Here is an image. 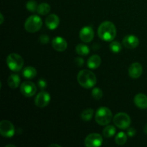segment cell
<instances>
[{
    "mask_svg": "<svg viewBox=\"0 0 147 147\" xmlns=\"http://www.w3.org/2000/svg\"><path fill=\"white\" fill-rule=\"evenodd\" d=\"M0 18H1V20H0V24H2L3 22H4V16H3V14H0Z\"/></svg>",
    "mask_w": 147,
    "mask_h": 147,
    "instance_id": "obj_32",
    "label": "cell"
},
{
    "mask_svg": "<svg viewBox=\"0 0 147 147\" xmlns=\"http://www.w3.org/2000/svg\"><path fill=\"white\" fill-rule=\"evenodd\" d=\"M16 147L15 145H13V144H9V145H7L5 147Z\"/></svg>",
    "mask_w": 147,
    "mask_h": 147,
    "instance_id": "obj_35",
    "label": "cell"
},
{
    "mask_svg": "<svg viewBox=\"0 0 147 147\" xmlns=\"http://www.w3.org/2000/svg\"><path fill=\"white\" fill-rule=\"evenodd\" d=\"M79 36H80V40L84 42H90L94 37V31L91 27L86 26L80 30Z\"/></svg>",
    "mask_w": 147,
    "mask_h": 147,
    "instance_id": "obj_11",
    "label": "cell"
},
{
    "mask_svg": "<svg viewBox=\"0 0 147 147\" xmlns=\"http://www.w3.org/2000/svg\"><path fill=\"white\" fill-rule=\"evenodd\" d=\"M60 24V19L58 16L55 14H51L47 17L45 20V24L50 30H55Z\"/></svg>",
    "mask_w": 147,
    "mask_h": 147,
    "instance_id": "obj_15",
    "label": "cell"
},
{
    "mask_svg": "<svg viewBox=\"0 0 147 147\" xmlns=\"http://www.w3.org/2000/svg\"><path fill=\"white\" fill-rule=\"evenodd\" d=\"M92 97L95 99V100H100V99L102 98L103 96V91L100 88H95L93 89L91 92Z\"/></svg>",
    "mask_w": 147,
    "mask_h": 147,
    "instance_id": "obj_27",
    "label": "cell"
},
{
    "mask_svg": "<svg viewBox=\"0 0 147 147\" xmlns=\"http://www.w3.org/2000/svg\"><path fill=\"white\" fill-rule=\"evenodd\" d=\"M116 128L115 126H112V125H109L106 126L103 131V136L106 138H111L113 137L116 134Z\"/></svg>",
    "mask_w": 147,
    "mask_h": 147,
    "instance_id": "obj_22",
    "label": "cell"
},
{
    "mask_svg": "<svg viewBox=\"0 0 147 147\" xmlns=\"http://www.w3.org/2000/svg\"><path fill=\"white\" fill-rule=\"evenodd\" d=\"M100 63H101V58L100 56L98 55H93L90 56L88 60L87 65L90 69L95 70L100 66Z\"/></svg>",
    "mask_w": 147,
    "mask_h": 147,
    "instance_id": "obj_17",
    "label": "cell"
},
{
    "mask_svg": "<svg viewBox=\"0 0 147 147\" xmlns=\"http://www.w3.org/2000/svg\"><path fill=\"white\" fill-rule=\"evenodd\" d=\"M136 107L141 109H147V96L144 93H138L134 99Z\"/></svg>",
    "mask_w": 147,
    "mask_h": 147,
    "instance_id": "obj_16",
    "label": "cell"
},
{
    "mask_svg": "<svg viewBox=\"0 0 147 147\" xmlns=\"http://www.w3.org/2000/svg\"><path fill=\"white\" fill-rule=\"evenodd\" d=\"M84 143L87 147H98L103 144V138L99 134H90L85 139Z\"/></svg>",
    "mask_w": 147,
    "mask_h": 147,
    "instance_id": "obj_8",
    "label": "cell"
},
{
    "mask_svg": "<svg viewBox=\"0 0 147 147\" xmlns=\"http://www.w3.org/2000/svg\"><path fill=\"white\" fill-rule=\"evenodd\" d=\"M109 48H110L111 50L114 53H119V52L121 51L122 50L121 45V43H119V42L117 41L112 42L109 45Z\"/></svg>",
    "mask_w": 147,
    "mask_h": 147,
    "instance_id": "obj_26",
    "label": "cell"
},
{
    "mask_svg": "<svg viewBox=\"0 0 147 147\" xmlns=\"http://www.w3.org/2000/svg\"><path fill=\"white\" fill-rule=\"evenodd\" d=\"M123 44L125 47L128 49H134L138 47L139 44V40L136 36L132 35H127L124 37L123 40Z\"/></svg>",
    "mask_w": 147,
    "mask_h": 147,
    "instance_id": "obj_14",
    "label": "cell"
},
{
    "mask_svg": "<svg viewBox=\"0 0 147 147\" xmlns=\"http://www.w3.org/2000/svg\"><path fill=\"white\" fill-rule=\"evenodd\" d=\"M98 37L106 42H111L116 36V28L115 24L110 21L102 22L98 29Z\"/></svg>",
    "mask_w": 147,
    "mask_h": 147,
    "instance_id": "obj_1",
    "label": "cell"
},
{
    "mask_svg": "<svg viewBox=\"0 0 147 147\" xmlns=\"http://www.w3.org/2000/svg\"><path fill=\"white\" fill-rule=\"evenodd\" d=\"M143 73V67L139 63H134L129 66V75L131 78L137 79L140 77Z\"/></svg>",
    "mask_w": 147,
    "mask_h": 147,
    "instance_id": "obj_12",
    "label": "cell"
},
{
    "mask_svg": "<svg viewBox=\"0 0 147 147\" xmlns=\"http://www.w3.org/2000/svg\"><path fill=\"white\" fill-rule=\"evenodd\" d=\"M136 131L134 128H129L127 130V135L129 137H134L136 135Z\"/></svg>",
    "mask_w": 147,
    "mask_h": 147,
    "instance_id": "obj_30",
    "label": "cell"
},
{
    "mask_svg": "<svg viewBox=\"0 0 147 147\" xmlns=\"http://www.w3.org/2000/svg\"><path fill=\"white\" fill-rule=\"evenodd\" d=\"M7 64L11 71L19 72L22 69L24 60L19 54L11 53L7 57Z\"/></svg>",
    "mask_w": 147,
    "mask_h": 147,
    "instance_id": "obj_4",
    "label": "cell"
},
{
    "mask_svg": "<svg viewBox=\"0 0 147 147\" xmlns=\"http://www.w3.org/2000/svg\"><path fill=\"white\" fill-rule=\"evenodd\" d=\"M75 63H76V64L77 65L78 67H81V66H83V64H84V60L80 57H76V60H75Z\"/></svg>",
    "mask_w": 147,
    "mask_h": 147,
    "instance_id": "obj_31",
    "label": "cell"
},
{
    "mask_svg": "<svg viewBox=\"0 0 147 147\" xmlns=\"http://www.w3.org/2000/svg\"><path fill=\"white\" fill-rule=\"evenodd\" d=\"M20 91L25 97H32L37 92V87L32 82L24 81L20 86Z\"/></svg>",
    "mask_w": 147,
    "mask_h": 147,
    "instance_id": "obj_9",
    "label": "cell"
},
{
    "mask_svg": "<svg viewBox=\"0 0 147 147\" xmlns=\"http://www.w3.org/2000/svg\"><path fill=\"white\" fill-rule=\"evenodd\" d=\"M93 115V110L92 109H88L83 111L81 113V119L84 121H89L91 120Z\"/></svg>",
    "mask_w": 147,
    "mask_h": 147,
    "instance_id": "obj_24",
    "label": "cell"
},
{
    "mask_svg": "<svg viewBox=\"0 0 147 147\" xmlns=\"http://www.w3.org/2000/svg\"><path fill=\"white\" fill-rule=\"evenodd\" d=\"M115 126L121 129H126L129 127L131 123V118L127 113L121 112L115 115L113 119Z\"/></svg>",
    "mask_w": 147,
    "mask_h": 147,
    "instance_id": "obj_6",
    "label": "cell"
},
{
    "mask_svg": "<svg viewBox=\"0 0 147 147\" xmlns=\"http://www.w3.org/2000/svg\"><path fill=\"white\" fill-rule=\"evenodd\" d=\"M22 75L26 79H32L37 76V70L32 66H27L23 69Z\"/></svg>",
    "mask_w": 147,
    "mask_h": 147,
    "instance_id": "obj_19",
    "label": "cell"
},
{
    "mask_svg": "<svg viewBox=\"0 0 147 147\" xmlns=\"http://www.w3.org/2000/svg\"><path fill=\"white\" fill-rule=\"evenodd\" d=\"M76 53L79 55L82 56H86L90 53V49L86 45L84 44H78L76 46Z\"/></svg>",
    "mask_w": 147,
    "mask_h": 147,
    "instance_id": "obj_21",
    "label": "cell"
},
{
    "mask_svg": "<svg viewBox=\"0 0 147 147\" xmlns=\"http://www.w3.org/2000/svg\"><path fill=\"white\" fill-rule=\"evenodd\" d=\"M20 81H21V80H20V78L18 75L11 74L9 77L8 80H7V83H8V86L11 88L15 89L20 86Z\"/></svg>",
    "mask_w": 147,
    "mask_h": 147,
    "instance_id": "obj_18",
    "label": "cell"
},
{
    "mask_svg": "<svg viewBox=\"0 0 147 147\" xmlns=\"http://www.w3.org/2000/svg\"><path fill=\"white\" fill-rule=\"evenodd\" d=\"M52 46L56 51L63 52L67 49V44L66 40L61 37H55L52 41Z\"/></svg>",
    "mask_w": 147,
    "mask_h": 147,
    "instance_id": "obj_13",
    "label": "cell"
},
{
    "mask_svg": "<svg viewBox=\"0 0 147 147\" xmlns=\"http://www.w3.org/2000/svg\"><path fill=\"white\" fill-rule=\"evenodd\" d=\"M144 133L147 134V124L145 125L144 128Z\"/></svg>",
    "mask_w": 147,
    "mask_h": 147,
    "instance_id": "obj_33",
    "label": "cell"
},
{
    "mask_svg": "<svg viewBox=\"0 0 147 147\" xmlns=\"http://www.w3.org/2000/svg\"><path fill=\"white\" fill-rule=\"evenodd\" d=\"M126 141H127V136L124 132H119L115 138V142L120 146L125 144Z\"/></svg>",
    "mask_w": 147,
    "mask_h": 147,
    "instance_id": "obj_23",
    "label": "cell"
},
{
    "mask_svg": "<svg viewBox=\"0 0 147 147\" xmlns=\"http://www.w3.org/2000/svg\"><path fill=\"white\" fill-rule=\"evenodd\" d=\"M50 99H51L50 95L47 92L42 91L36 96L34 103L37 107L42 109V108L46 107L50 103Z\"/></svg>",
    "mask_w": 147,
    "mask_h": 147,
    "instance_id": "obj_10",
    "label": "cell"
},
{
    "mask_svg": "<svg viewBox=\"0 0 147 147\" xmlns=\"http://www.w3.org/2000/svg\"><path fill=\"white\" fill-rule=\"evenodd\" d=\"M113 118L111 111L107 107H100L97 110L95 116L96 121L100 126L108 125Z\"/></svg>",
    "mask_w": 147,
    "mask_h": 147,
    "instance_id": "obj_3",
    "label": "cell"
},
{
    "mask_svg": "<svg viewBox=\"0 0 147 147\" xmlns=\"http://www.w3.org/2000/svg\"><path fill=\"white\" fill-rule=\"evenodd\" d=\"M0 134L3 137H13L15 134V129L12 123L7 120L1 121L0 122Z\"/></svg>",
    "mask_w": 147,
    "mask_h": 147,
    "instance_id": "obj_7",
    "label": "cell"
},
{
    "mask_svg": "<svg viewBox=\"0 0 147 147\" xmlns=\"http://www.w3.org/2000/svg\"><path fill=\"white\" fill-rule=\"evenodd\" d=\"M50 9H51V7H50V4L44 2L39 4L38 7H37V14H40V15H46L50 12Z\"/></svg>",
    "mask_w": 147,
    "mask_h": 147,
    "instance_id": "obj_20",
    "label": "cell"
},
{
    "mask_svg": "<svg viewBox=\"0 0 147 147\" xmlns=\"http://www.w3.org/2000/svg\"><path fill=\"white\" fill-rule=\"evenodd\" d=\"M39 40H40V42L42 45H46L50 42V37L47 34H42L40 37Z\"/></svg>",
    "mask_w": 147,
    "mask_h": 147,
    "instance_id": "obj_28",
    "label": "cell"
},
{
    "mask_svg": "<svg viewBox=\"0 0 147 147\" xmlns=\"http://www.w3.org/2000/svg\"><path fill=\"white\" fill-rule=\"evenodd\" d=\"M37 84H38L39 88H40V89H42V90H44V89L47 87V82H46L44 79H40V80H38Z\"/></svg>",
    "mask_w": 147,
    "mask_h": 147,
    "instance_id": "obj_29",
    "label": "cell"
},
{
    "mask_svg": "<svg viewBox=\"0 0 147 147\" xmlns=\"http://www.w3.org/2000/svg\"><path fill=\"white\" fill-rule=\"evenodd\" d=\"M53 146H57V147H61L60 146V145L58 144H51L50 145V147H53Z\"/></svg>",
    "mask_w": 147,
    "mask_h": 147,
    "instance_id": "obj_34",
    "label": "cell"
},
{
    "mask_svg": "<svg viewBox=\"0 0 147 147\" xmlns=\"http://www.w3.org/2000/svg\"><path fill=\"white\" fill-rule=\"evenodd\" d=\"M78 82L85 88H91L97 83L96 76L89 70H82L78 74Z\"/></svg>",
    "mask_w": 147,
    "mask_h": 147,
    "instance_id": "obj_2",
    "label": "cell"
},
{
    "mask_svg": "<svg viewBox=\"0 0 147 147\" xmlns=\"http://www.w3.org/2000/svg\"><path fill=\"white\" fill-rule=\"evenodd\" d=\"M37 7H38V5H37V1H34V0H30L26 4V8H27V9L29 11H31V12L37 11Z\"/></svg>",
    "mask_w": 147,
    "mask_h": 147,
    "instance_id": "obj_25",
    "label": "cell"
},
{
    "mask_svg": "<svg viewBox=\"0 0 147 147\" xmlns=\"http://www.w3.org/2000/svg\"><path fill=\"white\" fill-rule=\"evenodd\" d=\"M42 26V19L38 15H32L26 20L24 28L28 32L34 33L38 32Z\"/></svg>",
    "mask_w": 147,
    "mask_h": 147,
    "instance_id": "obj_5",
    "label": "cell"
}]
</instances>
